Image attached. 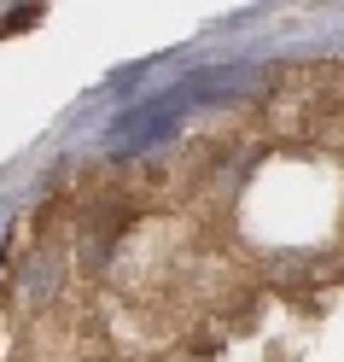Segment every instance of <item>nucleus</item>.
Instances as JSON below:
<instances>
[{
  "mask_svg": "<svg viewBox=\"0 0 344 362\" xmlns=\"http://www.w3.org/2000/svg\"><path fill=\"white\" fill-rule=\"evenodd\" d=\"M35 6H24V12H12V18H0V35H12V30H24V24H35Z\"/></svg>",
  "mask_w": 344,
  "mask_h": 362,
  "instance_id": "f257e3e1",
  "label": "nucleus"
}]
</instances>
